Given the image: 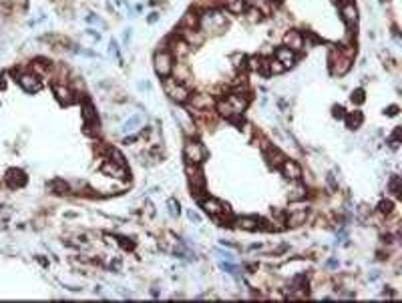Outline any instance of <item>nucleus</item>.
Wrapping results in <instances>:
<instances>
[{
	"label": "nucleus",
	"mask_w": 402,
	"mask_h": 303,
	"mask_svg": "<svg viewBox=\"0 0 402 303\" xmlns=\"http://www.w3.org/2000/svg\"><path fill=\"white\" fill-rule=\"evenodd\" d=\"M199 26L201 30L205 32H211V34H220L224 28H226V14L220 12V10H205L203 16H199Z\"/></svg>",
	"instance_id": "obj_1"
},
{
	"label": "nucleus",
	"mask_w": 402,
	"mask_h": 303,
	"mask_svg": "<svg viewBox=\"0 0 402 303\" xmlns=\"http://www.w3.org/2000/svg\"><path fill=\"white\" fill-rule=\"evenodd\" d=\"M183 155H185V161H187V163H191V165H201V163L205 161V157H207V151H205V147H203L199 141L187 139V141H185V147H183Z\"/></svg>",
	"instance_id": "obj_2"
},
{
	"label": "nucleus",
	"mask_w": 402,
	"mask_h": 303,
	"mask_svg": "<svg viewBox=\"0 0 402 303\" xmlns=\"http://www.w3.org/2000/svg\"><path fill=\"white\" fill-rule=\"evenodd\" d=\"M165 93H167V97L175 102H187L189 101V89L183 85V83H177V81H173V79H165Z\"/></svg>",
	"instance_id": "obj_3"
},
{
	"label": "nucleus",
	"mask_w": 402,
	"mask_h": 303,
	"mask_svg": "<svg viewBox=\"0 0 402 303\" xmlns=\"http://www.w3.org/2000/svg\"><path fill=\"white\" fill-rule=\"evenodd\" d=\"M201 207H203V211L205 213H209L211 217H222V219H230L231 217V211L228 205H224V203L220 201V199H213V197H209V199H205V201H201Z\"/></svg>",
	"instance_id": "obj_4"
},
{
	"label": "nucleus",
	"mask_w": 402,
	"mask_h": 303,
	"mask_svg": "<svg viewBox=\"0 0 402 303\" xmlns=\"http://www.w3.org/2000/svg\"><path fill=\"white\" fill-rule=\"evenodd\" d=\"M155 70L159 77L167 79L173 70V54L169 51H161L155 54Z\"/></svg>",
	"instance_id": "obj_5"
},
{
	"label": "nucleus",
	"mask_w": 402,
	"mask_h": 303,
	"mask_svg": "<svg viewBox=\"0 0 402 303\" xmlns=\"http://www.w3.org/2000/svg\"><path fill=\"white\" fill-rule=\"evenodd\" d=\"M330 62H332V72H334L336 77H344L346 72L352 68V58L344 56L340 51L330 54Z\"/></svg>",
	"instance_id": "obj_6"
},
{
	"label": "nucleus",
	"mask_w": 402,
	"mask_h": 303,
	"mask_svg": "<svg viewBox=\"0 0 402 303\" xmlns=\"http://www.w3.org/2000/svg\"><path fill=\"white\" fill-rule=\"evenodd\" d=\"M16 81H18V85H20L26 93H39L41 87H43L41 79H39L34 72H20V74L16 77Z\"/></svg>",
	"instance_id": "obj_7"
},
{
	"label": "nucleus",
	"mask_w": 402,
	"mask_h": 303,
	"mask_svg": "<svg viewBox=\"0 0 402 303\" xmlns=\"http://www.w3.org/2000/svg\"><path fill=\"white\" fill-rule=\"evenodd\" d=\"M187 177H189V183H191V189L195 193H201L203 187H205V179H203V173L199 169V165H191L187 163Z\"/></svg>",
	"instance_id": "obj_8"
},
{
	"label": "nucleus",
	"mask_w": 402,
	"mask_h": 303,
	"mask_svg": "<svg viewBox=\"0 0 402 303\" xmlns=\"http://www.w3.org/2000/svg\"><path fill=\"white\" fill-rule=\"evenodd\" d=\"M280 171H282V175L286 177L287 181H300L302 179V167L296 161H291V159H284L282 161Z\"/></svg>",
	"instance_id": "obj_9"
},
{
	"label": "nucleus",
	"mask_w": 402,
	"mask_h": 303,
	"mask_svg": "<svg viewBox=\"0 0 402 303\" xmlns=\"http://www.w3.org/2000/svg\"><path fill=\"white\" fill-rule=\"evenodd\" d=\"M53 95L57 97V101L60 104H70V102H75V93H72V89L68 87V85H64V83H55L53 85Z\"/></svg>",
	"instance_id": "obj_10"
},
{
	"label": "nucleus",
	"mask_w": 402,
	"mask_h": 303,
	"mask_svg": "<svg viewBox=\"0 0 402 303\" xmlns=\"http://www.w3.org/2000/svg\"><path fill=\"white\" fill-rule=\"evenodd\" d=\"M304 43H306V39H304V34L300 32V30H287L286 34H284V45H286L289 51L298 52L304 49Z\"/></svg>",
	"instance_id": "obj_11"
},
{
	"label": "nucleus",
	"mask_w": 402,
	"mask_h": 303,
	"mask_svg": "<svg viewBox=\"0 0 402 303\" xmlns=\"http://www.w3.org/2000/svg\"><path fill=\"white\" fill-rule=\"evenodd\" d=\"M183 30V41L191 47V49H195V47H201L203 43H205V32H201V30H197V28H181Z\"/></svg>",
	"instance_id": "obj_12"
},
{
	"label": "nucleus",
	"mask_w": 402,
	"mask_h": 303,
	"mask_svg": "<svg viewBox=\"0 0 402 303\" xmlns=\"http://www.w3.org/2000/svg\"><path fill=\"white\" fill-rule=\"evenodd\" d=\"M226 101H228V104L231 106L233 115H241V112L247 108V104H249V97H247V95H241V93H231Z\"/></svg>",
	"instance_id": "obj_13"
},
{
	"label": "nucleus",
	"mask_w": 402,
	"mask_h": 303,
	"mask_svg": "<svg viewBox=\"0 0 402 303\" xmlns=\"http://www.w3.org/2000/svg\"><path fill=\"white\" fill-rule=\"evenodd\" d=\"M101 171H103L105 175L117 177V179H127V169H125V165H119L115 161H107V163L101 167Z\"/></svg>",
	"instance_id": "obj_14"
},
{
	"label": "nucleus",
	"mask_w": 402,
	"mask_h": 303,
	"mask_svg": "<svg viewBox=\"0 0 402 303\" xmlns=\"http://www.w3.org/2000/svg\"><path fill=\"white\" fill-rule=\"evenodd\" d=\"M276 60L282 62L284 68H291V66L296 64V52L289 51L287 47H282V49L276 51Z\"/></svg>",
	"instance_id": "obj_15"
},
{
	"label": "nucleus",
	"mask_w": 402,
	"mask_h": 303,
	"mask_svg": "<svg viewBox=\"0 0 402 303\" xmlns=\"http://www.w3.org/2000/svg\"><path fill=\"white\" fill-rule=\"evenodd\" d=\"M211 106H215V101L209 95H195L191 99V108L193 110H209Z\"/></svg>",
	"instance_id": "obj_16"
},
{
	"label": "nucleus",
	"mask_w": 402,
	"mask_h": 303,
	"mask_svg": "<svg viewBox=\"0 0 402 303\" xmlns=\"http://www.w3.org/2000/svg\"><path fill=\"white\" fill-rule=\"evenodd\" d=\"M308 219V211L306 209H291L289 215L286 217V225L289 227H300L302 223H306Z\"/></svg>",
	"instance_id": "obj_17"
},
{
	"label": "nucleus",
	"mask_w": 402,
	"mask_h": 303,
	"mask_svg": "<svg viewBox=\"0 0 402 303\" xmlns=\"http://www.w3.org/2000/svg\"><path fill=\"white\" fill-rule=\"evenodd\" d=\"M6 181H8L10 187H22V185L26 183V175H24V171H20V169H10V171L6 173Z\"/></svg>",
	"instance_id": "obj_18"
},
{
	"label": "nucleus",
	"mask_w": 402,
	"mask_h": 303,
	"mask_svg": "<svg viewBox=\"0 0 402 303\" xmlns=\"http://www.w3.org/2000/svg\"><path fill=\"white\" fill-rule=\"evenodd\" d=\"M340 12H342V18H344L348 24H356V20H358V10H356L354 2H344L342 8H340Z\"/></svg>",
	"instance_id": "obj_19"
},
{
	"label": "nucleus",
	"mask_w": 402,
	"mask_h": 303,
	"mask_svg": "<svg viewBox=\"0 0 402 303\" xmlns=\"http://www.w3.org/2000/svg\"><path fill=\"white\" fill-rule=\"evenodd\" d=\"M171 49H173V54H175L177 58H185V56L191 52V47H189L183 39H171Z\"/></svg>",
	"instance_id": "obj_20"
},
{
	"label": "nucleus",
	"mask_w": 402,
	"mask_h": 303,
	"mask_svg": "<svg viewBox=\"0 0 402 303\" xmlns=\"http://www.w3.org/2000/svg\"><path fill=\"white\" fill-rule=\"evenodd\" d=\"M224 6L228 8V12L231 14H243L247 10V2L245 0H222Z\"/></svg>",
	"instance_id": "obj_21"
},
{
	"label": "nucleus",
	"mask_w": 402,
	"mask_h": 303,
	"mask_svg": "<svg viewBox=\"0 0 402 303\" xmlns=\"http://www.w3.org/2000/svg\"><path fill=\"white\" fill-rule=\"evenodd\" d=\"M173 74H175V81L177 83H185V81H189L191 79V70H189V66L187 64H173Z\"/></svg>",
	"instance_id": "obj_22"
},
{
	"label": "nucleus",
	"mask_w": 402,
	"mask_h": 303,
	"mask_svg": "<svg viewBox=\"0 0 402 303\" xmlns=\"http://www.w3.org/2000/svg\"><path fill=\"white\" fill-rule=\"evenodd\" d=\"M235 223H237V227L247 229V231H255V229H260V219H255V217H239Z\"/></svg>",
	"instance_id": "obj_23"
},
{
	"label": "nucleus",
	"mask_w": 402,
	"mask_h": 303,
	"mask_svg": "<svg viewBox=\"0 0 402 303\" xmlns=\"http://www.w3.org/2000/svg\"><path fill=\"white\" fill-rule=\"evenodd\" d=\"M199 26V14L197 12H187L183 18H181V28H197Z\"/></svg>",
	"instance_id": "obj_24"
},
{
	"label": "nucleus",
	"mask_w": 402,
	"mask_h": 303,
	"mask_svg": "<svg viewBox=\"0 0 402 303\" xmlns=\"http://www.w3.org/2000/svg\"><path fill=\"white\" fill-rule=\"evenodd\" d=\"M83 119H85L87 125H95L97 123V112H95V106L91 102L83 104Z\"/></svg>",
	"instance_id": "obj_25"
},
{
	"label": "nucleus",
	"mask_w": 402,
	"mask_h": 303,
	"mask_svg": "<svg viewBox=\"0 0 402 303\" xmlns=\"http://www.w3.org/2000/svg\"><path fill=\"white\" fill-rule=\"evenodd\" d=\"M266 157H268V161H270L274 167H280V165H282V161L286 159L282 153L278 151V149H274V147H270V149L266 151Z\"/></svg>",
	"instance_id": "obj_26"
},
{
	"label": "nucleus",
	"mask_w": 402,
	"mask_h": 303,
	"mask_svg": "<svg viewBox=\"0 0 402 303\" xmlns=\"http://www.w3.org/2000/svg\"><path fill=\"white\" fill-rule=\"evenodd\" d=\"M346 125H348V129H358L362 125V112H358V110L348 112L346 115Z\"/></svg>",
	"instance_id": "obj_27"
},
{
	"label": "nucleus",
	"mask_w": 402,
	"mask_h": 303,
	"mask_svg": "<svg viewBox=\"0 0 402 303\" xmlns=\"http://www.w3.org/2000/svg\"><path fill=\"white\" fill-rule=\"evenodd\" d=\"M49 189L55 193V195H64L66 191H68V185L64 183V181H60V179H57V181H53L51 185H49Z\"/></svg>",
	"instance_id": "obj_28"
},
{
	"label": "nucleus",
	"mask_w": 402,
	"mask_h": 303,
	"mask_svg": "<svg viewBox=\"0 0 402 303\" xmlns=\"http://www.w3.org/2000/svg\"><path fill=\"white\" fill-rule=\"evenodd\" d=\"M306 197V187L304 185H296L289 193V201H302Z\"/></svg>",
	"instance_id": "obj_29"
},
{
	"label": "nucleus",
	"mask_w": 402,
	"mask_h": 303,
	"mask_svg": "<svg viewBox=\"0 0 402 303\" xmlns=\"http://www.w3.org/2000/svg\"><path fill=\"white\" fill-rule=\"evenodd\" d=\"M266 66H268V72H272V74H280V72L286 70V68L282 66V62H278V60H268Z\"/></svg>",
	"instance_id": "obj_30"
},
{
	"label": "nucleus",
	"mask_w": 402,
	"mask_h": 303,
	"mask_svg": "<svg viewBox=\"0 0 402 303\" xmlns=\"http://www.w3.org/2000/svg\"><path fill=\"white\" fill-rule=\"evenodd\" d=\"M243 14H247V18H249L251 22H255V20H260V18H262V12H260L258 8H253V6H251V8H247Z\"/></svg>",
	"instance_id": "obj_31"
},
{
	"label": "nucleus",
	"mask_w": 402,
	"mask_h": 303,
	"mask_svg": "<svg viewBox=\"0 0 402 303\" xmlns=\"http://www.w3.org/2000/svg\"><path fill=\"white\" fill-rule=\"evenodd\" d=\"M231 60L235 62V64H233L235 68H243V66H245V56H243V54H239V52L231 54Z\"/></svg>",
	"instance_id": "obj_32"
},
{
	"label": "nucleus",
	"mask_w": 402,
	"mask_h": 303,
	"mask_svg": "<svg viewBox=\"0 0 402 303\" xmlns=\"http://www.w3.org/2000/svg\"><path fill=\"white\" fill-rule=\"evenodd\" d=\"M390 191H392L396 197L400 195V179H398V177H394V179L390 181Z\"/></svg>",
	"instance_id": "obj_33"
},
{
	"label": "nucleus",
	"mask_w": 402,
	"mask_h": 303,
	"mask_svg": "<svg viewBox=\"0 0 402 303\" xmlns=\"http://www.w3.org/2000/svg\"><path fill=\"white\" fill-rule=\"evenodd\" d=\"M139 123H141V117H133L129 123H125L123 131H125V133H127V131H133V127H135V125H139Z\"/></svg>",
	"instance_id": "obj_34"
},
{
	"label": "nucleus",
	"mask_w": 402,
	"mask_h": 303,
	"mask_svg": "<svg viewBox=\"0 0 402 303\" xmlns=\"http://www.w3.org/2000/svg\"><path fill=\"white\" fill-rule=\"evenodd\" d=\"M352 101L362 102V101H364V93H362V91H356V93H352Z\"/></svg>",
	"instance_id": "obj_35"
},
{
	"label": "nucleus",
	"mask_w": 402,
	"mask_h": 303,
	"mask_svg": "<svg viewBox=\"0 0 402 303\" xmlns=\"http://www.w3.org/2000/svg\"><path fill=\"white\" fill-rule=\"evenodd\" d=\"M380 211H382V213H390V211H392V203H380Z\"/></svg>",
	"instance_id": "obj_36"
},
{
	"label": "nucleus",
	"mask_w": 402,
	"mask_h": 303,
	"mask_svg": "<svg viewBox=\"0 0 402 303\" xmlns=\"http://www.w3.org/2000/svg\"><path fill=\"white\" fill-rule=\"evenodd\" d=\"M396 110H398L396 106H390V108H388V115H390V117H394V115H396Z\"/></svg>",
	"instance_id": "obj_37"
},
{
	"label": "nucleus",
	"mask_w": 402,
	"mask_h": 303,
	"mask_svg": "<svg viewBox=\"0 0 402 303\" xmlns=\"http://www.w3.org/2000/svg\"><path fill=\"white\" fill-rule=\"evenodd\" d=\"M155 20H157V12H153V14L149 16V22H155Z\"/></svg>",
	"instance_id": "obj_38"
},
{
	"label": "nucleus",
	"mask_w": 402,
	"mask_h": 303,
	"mask_svg": "<svg viewBox=\"0 0 402 303\" xmlns=\"http://www.w3.org/2000/svg\"><path fill=\"white\" fill-rule=\"evenodd\" d=\"M344 2H352V0H342V4H344Z\"/></svg>",
	"instance_id": "obj_39"
},
{
	"label": "nucleus",
	"mask_w": 402,
	"mask_h": 303,
	"mask_svg": "<svg viewBox=\"0 0 402 303\" xmlns=\"http://www.w3.org/2000/svg\"><path fill=\"white\" fill-rule=\"evenodd\" d=\"M278 2H280V0H278Z\"/></svg>",
	"instance_id": "obj_40"
}]
</instances>
